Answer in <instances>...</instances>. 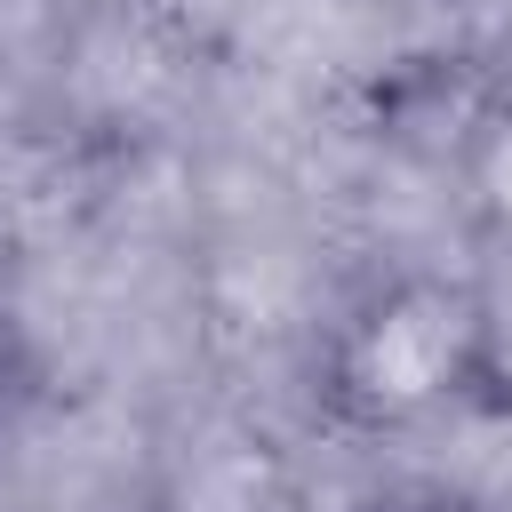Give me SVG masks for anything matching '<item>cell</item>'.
Returning <instances> with one entry per match:
<instances>
[{
  "instance_id": "cell-1",
  "label": "cell",
  "mask_w": 512,
  "mask_h": 512,
  "mask_svg": "<svg viewBox=\"0 0 512 512\" xmlns=\"http://www.w3.org/2000/svg\"><path fill=\"white\" fill-rule=\"evenodd\" d=\"M496 368V320L472 280L448 272H392L368 288L328 352H320V400L352 432H416L448 408H464Z\"/></svg>"
},
{
  "instance_id": "cell-2",
  "label": "cell",
  "mask_w": 512,
  "mask_h": 512,
  "mask_svg": "<svg viewBox=\"0 0 512 512\" xmlns=\"http://www.w3.org/2000/svg\"><path fill=\"white\" fill-rule=\"evenodd\" d=\"M360 512H488L480 496L448 488V480H392L376 496H360Z\"/></svg>"
}]
</instances>
